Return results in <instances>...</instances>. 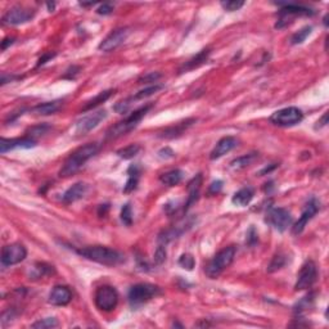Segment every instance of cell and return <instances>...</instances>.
<instances>
[{"label":"cell","instance_id":"obj_1","mask_svg":"<svg viewBox=\"0 0 329 329\" xmlns=\"http://www.w3.org/2000/svg\"><path fill=\"white\" fill-rule=\"evenodd\" d=\"M98 151L99 145L97 143H87V144L77 148L65 161V163H63L59 170V176L68 177L76 174L90 158H93L98 153Z\"/></svg>","mask_w":329,"mask_h":329},{"label":"cell","instance_id":"obj_2","mask_svg":"<svg viewBox=\"0 0 329 329\" xmlns=\"http://www.w3.org/2000/svg\"><path fill=\"white\" fill-rule=\"evenodd\" d=\"M77 255L87 258L90 261L98 262L104 266H117L125 262V256L120 251L104 246H90L76 250Z\"/></svg>","mask_w":329,"mask_h":329},{"label":"cell","instance_id":"obj_3","mask_svg":"<svg viewBox=\"0 0 329 329\" xmlns=\"http://www.w3.org/2000/svg\"><path fill=\"white\" fill-rule=\"evenodd\" d=\"M153 104H145V106L140 107L136 111L131 112L126 118H124L123 121H118L117 124H114L113 126L107 130L106 138L107 139H117L120 136L126 135L128 133H130L133 129H135L139 125V123L142 121L143 117L152 109Z\"/></svg>","mask_w":329,"mask_h":329},{"label":"cell","instance_id":"obj_4","mask_svg":"<svg viewBox=\"0 0 329 329\" xmlns=\"http://www.w3.org/2000/svg\"><path fill=\"white\" fill-rule=\"evenodd\" d=\"M235 253H237L235 246H228V247L219 251V252L214 256L213 260L208 262L206 269H204L207 277L211 278V279H215V278L220 277L224 270L228 269L231 265V262L234 261Z\"/></svg>","mask_w":329,"mask_h":329},{"label":"cell","instance_id":"obj_5","mask_svg":"<svg viewBox=\"0 0 329 329\" xmlns=\"http://www.w3.org/2000/svg\"><path fill=\"white\" fill-rule=\"evenodd\" d=\"M160 294L161 288L158 286L151 283H139L131 287L128 297L131 308H139V306L147 304L148 301L156 298Z\"/></svg>","mask_w":329,"mask_h":329},{"label":"cell","instance_id":"obj_6","mask_svg":"<svg viewBox=\"0 0 329 329\" xmlns=\"http://www.w3.org/2000/svg\"><path fill=\"white\" fill-rule=\"evenodd\" d=\"M270 123L280 128H291L297 125L304 120V113L297 107H287V108L279 109L270 116Z\"/></svg>","mask_w":329,"mask_h":329},{"label":"cell","instance_id":"obj_7","mask_svg":"<svg viewBox=\"0 0 329 329\" xmlns=\"http://www.w3.org/2000/svg\"><path fill=\"white\" fill-rule=\"evenodd\" d=\"M96 306L102 311H112L118 304V293L111 286H102L96 291L94 296Z\"/></svg>","mask_w":329,"mask_h":329},{"label":"cell","instance_id":"obj_8","mask_svg":"<svg viewBox=\"0 0 329 329\" xmlns=\"http://www.w3.org/2000/svg\"><path fill=\"white\" fill-rule=\"evenodd\" d=\"M277 6L282 7L279 12V19H278L275 27L282 28L284 26L288 25V19H291V17L297 16H313L315 14V11L306 7L297 6V4H288V3H277Z\"/></svg>","mask_w":329,"mask_h":329},{"label":"cell","instance_id":"obj_9","mask_svg":"<svg viewBox=\"0 0 329 329\" xmlns=\"http://www.w3.org/2000/svg\"><path fill=\"white\" fill-rule=\"evenodd\" d=\"M318 278V269L314 261H306L300 269L298 274H297L296 284H294V289L296 291H304V289H309L314 286Z\"/></svg>","mask_w":329,"mask_h":329},{"label":"cell","instance_id":"obj_10","mask_svg":"<svg viewBox=\"0 0 329 329\" xmlns=\"http://www.w3.org/2000/svg\"><path fill=\"white\" fill-rule=\"evenodd\" d=\"M35 17V11L26 7L17 6L7 11L3 16V25L6 26H18L23 25L26 22H30Z\"/></svg>","mask_w":329,"mask_h":329},{"label":"cell","instance_id":"obj_11","mask_svg":"<svg viewBox=\"0 0 329 329\" xmlns=\"http://www.w3.org/2000/svg\"><path fill=\"white\" fill-rule=\"evenodd\" d=\"M27 256V250L21 243H12L2 250V265L12 266L22 262Z\"/></svg>","mask_w":329,"mask_h":329},{"label":"cell","instance_id":"obj_12","mask_svg":"<svg viewBox=\"0 0 329 329\" xmlns=\"http://www.w3.org/2000/svg\"><path fill=\"white\" fill-rule=\"evenodd\" d=\"M130 35V28L129 27H120L112 31L106 39L102 40L99 44L98 49L103 53H111L116 50L120 45H123L124 41Z\"/></svg>","mask_w":329,"mask_h":329},{"label":"cell","instance_id":"obj_13","mask_svg":"<svg viewBox=\"0 0 329 329\" xmlns=\"http://www.w3.org/2000/svg\"><path fill=\"white\" fill-rule=\"evenodd\" d=\"M266 223L270 224L275 230L286 231L288 229V226H291L292 224L291 213H289L288 210L282 208V207L272 208L266 214Z\"/></svg>","mask_w":329,"mask_h":329},{"label":"cell","instance_id":"obj_14","mask_svg":"<svg viewBox=\"0 0 329 329\" xmlns=\"http://www.w3.org/2000/svg\"><path fill=\"white\" fill-rule=\"evenodd\" d=\"M107 118V111L104 109H99V111L92 112L87 116H84L82 118H80L76 123V128H75V131L79 135H84V134H87L89 131H92L93 129H96L99 124L103 120Z\"/></svg>","mask_w":329,"mask_h":329},{"label":"cell","instance_id":"obj_15","mask_svg":"<svg viewBox=\"0 0 329 329\" xmlns=\"http://www.w3.org/2000/svg\"><path fill=\"white\" fill-rule=\"evenodd\" d=\"M162 87H163L162 85H160V84H155V85H152V86L145 87V89H143V90H140V92L136 93L135 96L129 97V98L124 99V101H121V102H118V103H117L116 106L113 107V109L116 112H118V113H121V114L126 113V112H128V109L130 108V106L134 103V102H135V101H142V99L148 98V97L153 96L155 93H157L158 90L162 89Z\"/></svg>","mask_w":329,"mask_h":329},{"label":"cell","instance_id":"obj_16","mask_svg":"<svg viewBox=\"0 0 329 329\" xmlns=\"http://www.w3.org/2000/svg\"><path fill=\"white\" fill-rule=\"evenodd\" d=\"M318 211H319V202L316 201L315 198H311L308 203L305 204L298 221L292 226V234H293V235H298V234H301L302 231H304L305 226L308 225L309 221L316 215Z\"/></svg>","mask_w":329,"mask_h":329},{"label":"cell","instance_id":"obj_17","mask_svg":"<svg viewBox=\"0 0 329 329\" xmlns=\"http://www.w3.org/2000/svg\"><path fill=\"white\" fill-rule=\"evenodd\" d=\"M34 147H36V139L28 135L23 136V138L13 139L2 138V140H0V153L2 155L13 149H28V148Z\"/></svg>","mask_w":329,"mask_h":329},{"label":"cell","instance_id":"obj_18","mask_svg":"<svg viewBox=\"0 0 329 329\" xmlns=\"http://www.w3.org/2000/svg\"><path fill=\"white\" fill-rule=\"evenodd\" d=\"M193 223H194V219L192 218V219H189V220L182 221V223H179L177 225H174L172 228L167 229V230H163L157 238L158 245L166 246L167 243H170L171 241H174V240H176V238H179L183 233H185V231H187L188 229L192 228Z\"/></svg>","mask_w":329,"mask_h":329},{"label":"cell","instance_id":"obj_19","mask_svg":"<svg viewBox=\"0 0 329 329\" xmlns=\"http://www.w3.org/2000/svg\"><path fill=\"white\" fill-rule=\"evenodd\" d=\"M196 123H197V118H187V120L182 121V123L175 124V125L169 126V128H166L163 131H161V133L158 134V138H162V139L179 138V136H182L188 129L192 128Z\"/></svg>","mask_w":329,"mask_h":329},{"label":"cell","instance_id":"obj_20","mask_svg":"<svg viewBox=\"0 0 329 329\" xmlns=\"http://www.w3.org/2000/svg\"><path fill=\"white\" fill-rule=\"evenodd\" d=\"M237 145H238L237 138H234V136H224L223 139H220V140L216 143L215 148L211 151V153H210V158H211L213 161L219 160V158H221L223 156H225L226 153L233 151Z\"/></svg>","mask_w":329,"mask_h":329},{"label":"cell","instance_id":"obj_21","mask_svg":"<svg viewBox=\"0 0 329 329\" xmlns=\"http://www.w3.org/2000/svg\"><path fill=\"white\" fill-rule=\"evenodd\" d=\"M72 292L71 289L66 286H55L49 293V304L54 306H66L71 302Z\"/></svg>","mask_w":329,"mask_h":329},{"label":"cell","instance_id":"obj_22","mask_svg":"<svg viewBox=\"0 0 329 329\" xmlns=\"http://www.w3.org/2000/svg\"><path fill=\"white\" fill-rule=\"evenodd\" d=\"M87 189H89V185H87L86 183H82V182L75 183V184L72 185L71 188H68L67 191L65 192V194H63L62 197L63 203L70 204L79 201V199H81L82 197H85V194L87 193Z\"/></svg>","mask_w":329,"mask_h":329},{"label":"cell","instance_id":"obj_23","mask_svg":"<svg viewBox=\"0 0 329 329\" xmlns=\"http://www.w3.org/2000/svg\"><path fill=\"white\" fill-rule=\"evenodd\" d=\"M210 54H211V49H210V48L202 49L201 52L197 53L194 57H192L191 59L187 61V62H185L184 65L179 68V72L180 74H184V72L192 71V70H196V68L201 67L202 65H204V63L208 61Z\"/></svg>","mask_w":329,"mask_h":329},{"label":"cell","instance_id":"obj_24","mask_svg":"<svg viewBox=\"0 0 329 329\" xmlns=\"http://www.w3.org/2000/svg\"><path fill=\"white\" fill-rule=\"evenodd\" d=\"M201 185H202V175L198 174L196 177L192 179V182L188 184V196L187 203L184 206V213H187L188 210L191 208L199 198V191H201Z\"/></svg>","mask_w":329,"mask_h":329},{"label":"cell","instance_id":"obj_25","mask_svg":"<svg viewBox=\"0 0 329 329\" xmlns=\"http://www.w3.org/2000/svg\"><path fill=\"white\" fill-rule=\"evenodd\" d=\"M253 196H255V192H253L252 188L246 187L240 189L237 193H234L231 202L238 207H246L251 203V201L253 199Z\"/></svg>","mask_w":329,"mask_h":329},{"label":"cell","instance_id":"obj_26","mask_svg":"<svg viewBox=\"0 0 329 329\" xmlns=\"http://www.w3.org/2000/svg\"><path fill=\"white\" fill-rule=\"evenodd\" d=\"M61 107H62V102L61 101L45 102V103H40L38 106H35L31 111L36 114H40V116H49V114H53L57 111H59Z\"/></svg>","mask_w":329,"mask_h":329},{"label":"cell","instance_id":"obj_27","mask_svg":"<svg viewBox=\"0 0 329 329\" xmlns=\"http://www.w3.org/2000/svg\"><path fill=\"white\" fill-rule=\"evenodd\" d=\"M258 158V153L257 152H252V153H248V155H245V156H241V157L235 158V160H233L230 162V167L233 170H243L246 169V167H248L250 165H252L253 162H255L256 160Z\"/></svg>","mask_w":329,"mask_h":329},{"label":"cell","instance_id":"obj_28","mask_svg":"<svg viewBox=\"0 0 329 329\" xmlns=\"http://www.w3.org/2000/svg\"><path fill=\"white\" fill-rule=\"evenodd\" d=\"M128 182H126L125 187H124V193H130V192L135 191L139 183V175H140V169L136 165H131L128 170Z\"/></svg>","mask_w":329,"mask_h":329},{"label":"cell","instance_id":"obj_29","mask_svg":"<svg viewBox=\"0 0 329 329\" xmlns=\"http://www.w3.org/2000/svg\"><path fill=\"white\" fill-rule=\"evenodd\" d=\"M183 176H184V172L182 170L174 169L161 175L160 180L162 184L167 185V187H175V185L180 184V182L183 180Z\"/></svg>","mask_w":329,"mask_h":329},{"label":"cell","instance_id":"obj_30","mask_svg":"<svg viewBox=\"0 0 329 329\" xmlns=\"http://www.w3.org/2000/svg\"><path fill=\"white\" fill-rule=\"evenodd\" d=\"M114 93V90H112V89H109V90H106V92H102V93H99L98 96L97 97H94V98L93 99H90L89 102H87L86 103V106L84 107V109H82V111L84 112H86V111H90V109H93V108H96V107H98L99 104H102V103H104V102L106 101H108L109 98H111L112 97V94H113Z\"/></svg>","mask_w":329,"mask_h":329},{"label":"cell","instance_id":"obj_31","mask_svg":"<svg viewBox=\"0 0 329 329\" xmlns=\"http://www.w3.org/2000/svg\"><path fill=\"white\" fill-rule=\"evenodd\" d=\"M54 273V269L53 266L48 264H44V262H38L33 266V272H31L30 277L33 279H38V278H43L46 277V275H50Z\"/></svg>","mask_w":329,"mask_h":329},{"label":"cell","instance_id":"obj_32","mask_svg":"<svg viewBox=\"0 0 329 329\" xmlns=\"http://www.w3.org/2000/svg\"><path fill=\"white\" fill-rule=\"evenodd\" d=\"M311 31H313V27L311 26H305V27H302L301 30L297 31L296 34H293L291 38V44H293V45H297V44H302L304 43L306 39L310 36Z\"/></svg>","mask_w":329,"mask_h":329},{"label":"cell","instance_id":"obj_33","mask_svg":"<svg viewBox=\"0 0 329 329\" xmlns=\"http://www.w3.org/2000/svg\"><path fill=\"white\" fill-rule=\"evenodd\" d=\"M140 151V147L138 144H130L125 148H121V149L117 151V156L124 160H130V158H134Z\"/></svg>","mask_w":329,"mask_h":329},{"label":"cell","instance_id":"obj_34","mask_svg":"<svg viewBox=\"0 0 329 329\" xmlns=\"http://www.w3.org/2000/svg\"><path fill=\"white\" fill-rule=\"evenodd\" d=\"M286 264H287L286 256L282 255V253H278V255H275L274 257H273L272 262H270L269 266H267V272L269 273L278 272V270L282 269V267H283Z\"/></svg>","mask_w":329,"mask_h":329},{"label":"cell","instance_id":"obj_35","mask_svg":"<svg viewBox=\"0 0 329 329\" xmlns=\"http://www.w3.org/2000/svg\"><path fill=\"white\" fill-rule=\"evenodd\" d=\"M121 221L126 226H130L133 224V211H131L130 203L124 204V207L121 208Z\"/></svg>","mask_w":329,"mask_h":329},{"label":"cell","instance_id":"obj_36","mask_svg":"<svg viewBox=\"0 0 329 329\" xmlns=\"http://www.w3.org/2000/svg\"><path fill=\"white\" fill-rule=\"evenodd\" d=\"M58 326V320L55 318H46V319H40L36 323L33 324V328H39V329H45V328H55Z\"/></svg>","mask_w":329,"mask_h":329},{"label":"cell","instance_id":"obj_37","mask_svg":"<svg viewBox=\"0 0 329 329\" xmlns=\"http://www.w3.org/2000/svg\"><path fill=\"white\" fill-rule=\"evenodd\" d=\"M179 265L183 267V269L193 270L194 265H196V260H194L193 256L189 255V253H184V255L180 256Z\"/></svg>","mask_w":329,"mask_h":329},{"label":"cell","instance_id":"obj_38","mask_svg":"<svg viewBox=\"0 0 329 329\" xmlns=\"http://www.w3.org/2000/svg\"><path fill=\"white\" fill-rule=\"evenodd\" d=\"M245 6V2H240V0H228V2H221V7L225 9L226 12H234L241 9Z\"/></svg>","mask_w":329,"mask_h":329},{"label":"cell","instance_id":"obj_39","mask_svg":"<svg viewBox=\"0 0 329 329\" xmlns=\"http://www.w3.org/2000/svg\"><path fill=\"white\" fill-rule=\"evenodd\" d=\"M49 126L46 125V124H41V125H38V126H34V128L30 129V131H28V136H31V138L36 139L38 136H41L44 135V134L46 133V131L49 130Z\"/></svg>","mask_w":329,"mask_h":329},{"label":"cell","instance_id":"obj_40","mask_svg":"<svg viewBox=\"0 0 329 329\" xmlns=\"http://www.w3.org/2000/svg\"><path fill=\"white\" fill-rule=\"evenodd\" d=\"M165 260H166V246L158 245L155 253V264L161 265L165 262Z\"/></svg>","mask_w":329,"mask_h":329},{"label":"cell","instance_id":"obj_41","mask_svg":"<svg viewBox=\"0 0 329 329\" xmlns=\"http://www.w3.org/2000/svg\"><path fill=\"white\" fill-rule=\"evenodd\" d=\"M161 77L160 74H155V72H149V74L144 75L138 80L139 84H144V82H156Z\"/></svg>","mask_w":329,"mask_h":329},{"label":"cell","instance_id":"obj_42","mask_svg":"<svg viewBox=\"0 0 329 329\" xmlns=\"http://www.w3.org/2000/svg\"><path fill=\"white\" fill-rule=\"evenodd\" d=\"M257 231H256V229L253 226H251L250 230L247 231V240H246V242L250 246H255L257 243Z\"/></svg>","mask_w":329,"mask_h":329},{"label":"cell","instance_id":"obj_43","mask_svg":"<svg viewBox=\"0 0 329 329\" xmlns=\"http://www.w3.org/2000/svg\"><path fill=\"white\" fill-rule=\"evenodd\" d=\"M223 189V182L221 180H216V182L211 183L208 188V194H218Z\"/></svg>","mask_w":329,"mask_h":329},{"label":"cell","instance_id":"obj_44","mask_svg":"<svg viewBox=\"0 0 329 329\" xmlns=\"http://www.w3.org/2000/svg\"><path fill=\"white\" fill-rule=\"evenodd\" d=\"M113 12V6L109 3H104L102 6H99V8L97 9V13L98 14H103V16H108Z\"/></svg>","mask_w":329,"mask_h":329},{"label":"cell","instance_id":"obj_45","mask_svg":"<svg viewBox=\"0 0 329 329\" xmlns=\"http://www.w3.org/2000/svg\"><path fill=\"white\" fill-rule=\"evenodd\" d=\"M174 156L175 153L172 152V149H170L169 147L163 148V149H161L160 152H158V157L163 158V160H169V158H172Z\"/></svg>","mask_w":329,"mask_h":329},{"label":"cell","instance_id":"obj_46","mask_svg":"<svg viewBox=\"0 0 329 329\" xmlns=\"http://www.w3.org/2000/svg\"><path fill=\"white\" fill-rule=\"evenodd\" d=\"M54 53H49V54H44L43 57L40 58V59H39V62H38V67H40V66H43V65H45L46 62H48V61L49 59H52L53 57H54Z\"/></svg>","mask_w":329,"mask_h":329},{"label":"cell","instance_id":"obj_47","mask_svg":"<svg viewBox=\"0 0 329 329\" xmlns=\"http://www.w3.org/2000/svg\"><path fill=\"white\" fill-rule=\"evenodd\" d=\"M318 125L315 126V129H320V128H324V126L326 125V124H328V113H324L323 114V117H321L320 120L318 121Z\"/></svg>","mask_w":329,"mask_h":329},{"label":"cell","instance_id":"obj_48","mask_svg":"<svg viewBox=\"0 0 329 329\" xmlns=\"http://www.w3.org/2000/svg\"><path fill=\"white\" fill-rule=\"evenodd\" d=\"M14 43V39L13 38H7L4 39L3 43H2V49L6 50L7 48H8V45H12V44Z\"/></svg>","mask_w":329,"mask_h":329},{"label":"cell","instance_id":"obj_49","mask_svg":"<svg viewBox=\"0 0 329 329\" xmlns=\"http://www.w3.org/2000/svg\"><path fill=\"white\" fill-rule=\"evenodd\" d=\"M109 206L108 204H101V207H99V216H104L106 215V213L108 211Z\"/></svg>","mask_w":329,"mask_h":329},{"label":"cell","instance_id":"obj_50","mask_svg":"<svg viewBox=\"0 0 329 329\" xmlns=\"http://www.w3.org/2000/svg\"><path fill=\"white\" fill-rule=\"evenodd\" d=\"M80 6L81 7H93L94 6V3H81Z\"/></svg>","mask_w":329,"mask_h":329},{"label":"cell","instance_id":"obj_51","mask_svg":"<svg viewBox=\"0 0 329 329\" xmlns=\"http://www.w3.org/2000/svg\"><path fill=\"white\" fill-rule=\"evenodd\" d=\"M48 7H49V12H53V8H54V4H48Z\"/></svg>","mask_w":329,"mask_h":329}]
</instances>
